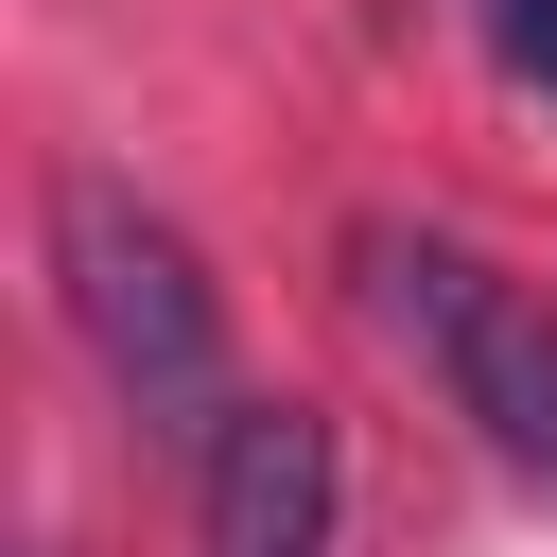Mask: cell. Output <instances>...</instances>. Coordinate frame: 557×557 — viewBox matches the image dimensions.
Returning a JSON list of instances; mask_svg holds the SVG:
<instances>
[{"instance_id": "obj_4", "label": "cell", "mask_w": 557, "mask_h": 557, "mask_svg": "<svg viewBox=\"0 0 557 557\" xmlns=\"http://www.w3.org/2000/svg\"><path fill=\"white\" fill-rule=\"evenodd\" d=\"M487 35H505V70H522V87H557V0H487Z\"/></svg>"}, {"instance_id": "obj_1", "label": "cell", "mask_w": 557, "mask_h": 557, "mask_svg": "<svg viewBox=\"0 0 557 557\" xmlns=\"http://www.w3.org/2000/svg\"><path fill=\"white\" fill-rule=\"evenodd\" d=\"M52 278H70V331H87L104 400L139 435H191L209 453V418H226V296H209V261L122 174H70L52 191Z\"/></svg>"}, {"instance_id": "obj_3", "label": "cell", "mask_w": 557, "mask_h": 557, "mask_svg": "<svg viewBox=\"0 0 557 557\" xmlns=\"http://www.w3.org/2000/svg\"><path fill=\"white\" fill-rule=\"evenodd\" d=\"M331 418L313 400H226L209 418V557H331Z\"/></svg>"}, {"instance_id": "obj_2", "label": "cell", "mask_w": 557, "mask_h": 557, "mask_svg": "<svg viewBox=\"0 0 557 557\" xmlns=\"http://www.w3.org/2000/svg\"><path fill=\"white\" fill-rule=\"evenodd\" d=\"M348 261H366V313L453 383V418L522 487H557V296H522V278H487L470 244H418V226H366Z\"/></svg>"}]
</instances>
